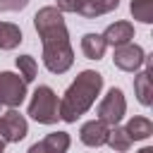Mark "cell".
<instances>
[{
    "instance_id": "cell-8",
    "label": "cell",
    "mask_w": 153,
    "mask_h": 153,
    "mask_svg": "<svg viewBox=\"0 0 153 153\" xmlns=\"http://www.w3.org/2000/svg\"><path fill=\"white\" fill-rule=\"evenodd\" d=\"M108 134H110V127H108L103 120H98V117L84 122L81 129H79V139H81V143L88 146V148H100V146H105V143H108Z\"/></svg>"
},
{
    "instance_id": "cell-12",
    "label": "cell",
    "mask_w": 153,
    "mask_h": 153,
    "mask_svg": "<svg viewBox=\"0 0 153 153\" xmlns=\"http://www.w3.org/2000/svg\"><path fill=\"white\" fill-rule=\"evenodd\" d=\"M124 131L129 134L131 141H146L151 134H153V122L143 115H134L127 124H124Z\"/></svg>"
},
{
    "instance_id": "cell-22",
    "label": "cell",
    "mask_w": 153,
    "mask_h": 153,
    "mask_svg": "<svg viewBox=\"0 0 153 153\" xmlns=\"http://www.w3.org/2000/svg\"><path fill=\"white\" fill-rule=\"evenodd\" d=\"M0 153H5V141L0 139Z\"/></svg>"
},
{
    "instance_id": "cell-2",
    "label": "cell",
    "mask_w": 153,
    "mask_h": 153,
    "mask_svg": "<svg viewBox=\"0 0 153 153\" xmlns=\"http://www.w3.org/2000/svg\"><path fill=\"white\" fill-rule=\"evenodd\" d=\"M100 91H103V74H98L96 69H81L57 103L60 120L67 124L76 122L84 112L91 110V105L96 103Z\"/></svg>"
},
{
    "instance_id": "cell-9",
    "label": "cell",
    "mask_w": 153,
    "mask_h": 153,
    "mask_svg": "<svg viewBox=\"0 0 153 153\" xmlns=\"http://www.w3.org/2000/svg\"><path fill=\"white\" fill-rule=\"evenodd\" d=\"M143 72H136L134 76V93L139 98L141 105H153V81H151V72H153V65H151V57L146 55V62H143Z\"/></svg>"
},
{
    "instance_id": "cell-11",
    "label": "cell",
    "mask_w": 153,
    "mask_h": 153,
    "mask_svg": "<svg viewBox=\"0 0 153 153\" xmlns=\"http://www.w3.org/2000/svg\"><path fill=\"white\" fill-rule=\"evenodd\" d=\"M117 7H120V0H79L76 14H81L86 19H96V17H103Z\"/></svg>"
},
{
    "instance_id": "cell-15",
    "label": "cell",
    "mask_w": 153,
    "mask_h": 153,
    "mask_svg": "<svg viewBox=\"0 0 153 153\" xmlns=\"http://www.w3.org/2000/svg\"><path fill=\"white\" fill-rule=\"evenodd\" d=\"M108 146H110L115 153H124V151H129V148H131V139H129V134L124 131V127H120V124L110 127Z\"/></svg>"
},
{
    "instance_id": "cell-19",
    "label": "cell",
    "mask_w": 153,
    "mask_h": 153,
    "mask_svg": "<svg viewBox=\"0 0 153 153\" xmlns=\"http://www.w3.org/2000/svg\"><path fill=\"white\" fill-rule=\"evenodd\" d=\"M55 2H57L55 7H57L62 14H69V12H76V2H79V0H55Z\"/></svg>"
},
{
    "instance_id": "cell-10",
    "label": "cell",
    "mask_w": 153,
    "mask_h": 153,
    "mask_svg": "<svg viewBox=\"0 0 153 153\" xmlns=\"http://www.w3.org/2000/svg\"><path fill=\"white\" fill-rule=\"evenodd\" d=\"M100 36H103L105 45H110V48H117V45L131 43V38H134V24H131V22H127V19L115 22V24H110Z\"/></svg>"
},
{
    "instance_id": "cell-14",
    "label": "cell",
    "mask_w": 153,
    "mask_h": 153,
    "mask_svg": "<svg viewBox=\"0 0 153 153\" xmlns=\"http://www.w3.org/2000/svg\"><path fill=\"white\" fill-rule=\"evenodd\" d=\"M24 41V33L12 22H0V50H14Z\"/></svg>"
},
{
    "instance_id": "cell-4",
    "label": "cell",
    "mask_w": 153,
    "mask_h": 153,
    "mask_svg": "<svg viewBox=\"0 0 153 153\" xmlns=\"http://www.w3.org/2000/svg\"><path fill=\"white\" fill-rule=\"evenodd\" d=\"M96 115H98V120H103L108 127L120 124V122H122V117L127 115V98H124L122 88L112 86V88L103 96V100L98 103Z\"/></svg>"
},
{
    "instance_id": "cell-3",
    "label": "cell",
    "mask_w": 153,
    "mask_h": 153,
    "mask_svg": "<svg viewBox=\"0 0 153 153\" xmlns=\"http://www.w3.org/2000/svg\"><path fill=\"white\" fill-rule=\"evenodd\" d=\"M57 93L50 88V86H38L29 100V110L26 115L38 122V124H55L60 120V112H57Z\"/></svg>"
},
{
    "instance_id": "cell-1",
    "label": "cell",
    "mask_w": 153,
    "mask_h": 153,
    "mask_svg": "<svg viewBox=\"0 0 153 153\" xmlns=\"http://www.w3.org/2000/svg\"><path fill=\"white\" fill-rule=\"evenodd\" d=\"M33 29L43 45V65L53 74H65L74 65V50L69 43V31L65 24V14L55 7H41L33 14Z\"/></svg>"
},
{
    "instance_id": "cell-20",
    "label": "cell",
    "mask_w": 153,
    "mask_h": 153,
    "mask_svg": "<svg viewBox=\"0 0 153 153\" xmlns=\"http://www.w3.org/2000/svg\"><path fill=\"white\" fill-rule=\"evenodd\" d=\"M26 153H53V151H50V148L43 143V139H41V141H36V143H31Z\"/></svg>"
},
{
    "instance_id": "cell-18",
    "label": "cell",
    "mask_w": 153,
    "mask_h": 153,
    "mask_svg": "<svg viewBox=\"0 0 153 153\" xmlns=\"http://www.w3.org/2000/svg\"><path fill=\"white\" fill-rule=\"evenodd\" d=\"M31 0H0V12H22Z\"/></svg>"
},
{
    "instance_id": "cell-5",
    "label": "cell",
    "mask_w": 153,
    "mask_h": 153,
    "mask_svg": "<svg viewBox=\"0 0 153 153\" xmlns=\"http://www.w3.org/2000/svg\"><path fill=\"white\" fill-rule=\"evenodd\" d=\"M26 100V81L14 72H0V108H19Z\"/></svg>"
},
{
    "instance_id": "cell-13",
    "label": "cell",
    "mask_w": 153,
    "mask_h": 153,
    "mask_svg": "<svg viewBox=\"0 0 153 153\" xmlns=\"http://www.w3.org/2000/svg\"><path fill=\"white\" fill-rule=\"evenodd\" d=\"M105 50H108V45L100 33H84L81 36V53L88 60H100L105 55Z\"/></svg>"
},
{
    "instance_id": "cell-6",
    "label": "cell",
    "mask_w": 153,
    "mask_h": 153,
    "mask_svg": "<svg viewBox=\"0 0 153 153\" xmlns=\"http://www.w3.org/2000/svg\"><path fill=\"white\" fill-rule=\"evenodd\" d=\"M29 134V122L17 108H7L5 115H0V139L5 143H19Z\"/></svg>"
},
{
    "instance_id": "cell-7",
    "label": "cell",
    "mask_w": 153,
    "mask_h": 153,
    "mask_svg": "<svg viewBox=\"0 0 153 153\" xmlns=\"http://www.w3.org/2000/svg\"><path fill=\"white\" fill-rule=\"evenodd\" d=\"M112 62L117 69L122 72H139L146 62V50L136 43H124V45H117L115 53H112Z\"/></svg>"
},
{
    "instance_id": "cell-17",
    "label": "cell",
    "mask_w": 153,
    "mask_h": 153,
    "mask_svg": "<svg viewBox=\"0 0 153 153\" xmlns=\"http://www.w3.org/2000/svg\"><path fill=\"white\" fill-rule=\"evenodd\" d=\"M17 69H19V76H22L26 84H31V81L36 79V72H38L36 57H31V55H19V57H17Z\"/></svg>"
},
{
    "instance_id": "cell-16",
    "label": "cell",
    "mask_w": 153,
    "mask_h": 153,
    "mask_svg": "<svg viewBox=\"0 0 153 153\" xmlns=\"http://www.w3.org/2000/svg\"><path fill=\"white\" fill-rule=\"evenodd\" d=\"M129 12L141 24H153V0H131Z\"/></svg>"
},
{
    "instance_id": "cell-21",
    "label": "cell",
    "mask_w": 153,
    "mask_h": 153,
    "mask_svg": "<svg viewBox=\"0 0 153 153\" xmlns=\"http://www.w3.org/2000/svg\"><path fill=\"white\" fill-rule=\"evenodd\" d=\"M139 153H153V148H151V146H143V148H141Z\"/></svg>"
}]
</instances>
